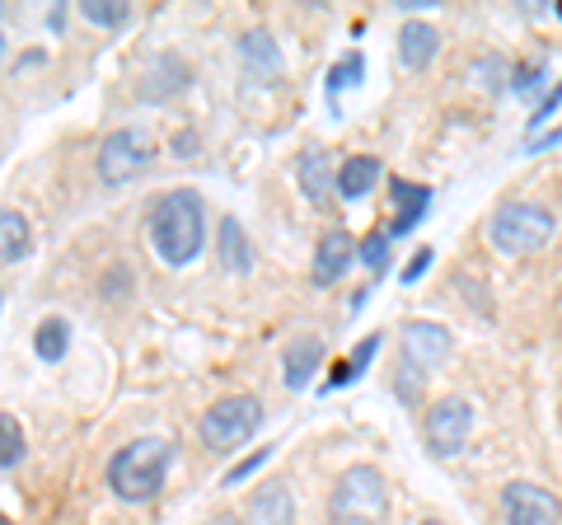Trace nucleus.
<instances>
[{
    "mask_svg": "<svg viewBox=\"0 0 562 525\" xmlns=\"http://www.w3.org/2000/svg\"><path fill=\"white\" fill-rule=\"evenodd\" d=\"M150 244L169 268H188L198 262L202 244H206V202L202 192L192 188H173V192H160L150 206Z\"/></svg>",
    "mask_w": 562,
    "mask_h": 525,
    "instance_id": "1",
    "label": "nucleus"
},
{
    "mask_svg": "<svg viewBox=\"0 0 562 525\" xmlns=\"http://www.w3.org/2000/svg\"><path fill=\"white\" fill-rule=\"evenodd\" d=\"M169 465H173V446L165 436H136L109 460V488L122 502H150L165 488Z\"/></svg>",
    "mask_w": 562,
    "mask_h": 525,
    "instance_id": "2",
    "label": "nucleus"
},
{
    "mask_svg": "<svg viewBox=\"0 0 562 525\" xmlns=\"http://www.w3.org/2000/svg\"><path fill=\"white\" fill-rule=\"evenodd\" d=\"M384 516H390V479L375 465H351L333 483L328 525H384Z\"/></svg>",
    "mask_w": 562,
    "mask_h": 525,
    "instance_id": "3",
    "label": "nucleus"
},
{
    "mask_svg": "<svg viewBox=\"0 0 562 525\" xmlns=\"http://www.w3.org/2000/svg\"><path fill=\"white\" fill-rule=\"evenodd\" d=\"M553 231H558V221H553L549 206H539V202H502L487 221L492 249L506 254V258L539 254L543 244L553 239Z\"/></svg>",
    "mask_w": 562,
    "mask_h": 525,
    "instance_id": "4",
    "label": "nucleus"
},
{
    "mask_svg": "<svg viewBox=\"0 0 562 525\" xmlns=\"http://www.w3.org/2000/svg\"><path fill=\"white\" fill-rule=\"evenodd\" d=\"M262 427V404L258 394H221L216 404H206L202 413V446L206 450H235Z\"/></svg>",
    "mask_w": 562,
    "mask_h": 525,
    "instance_id": "5",
    "label": "nucleus"
},
{
    "mask_svg": "<svg viewBox=\"0 0 562 525\" xmlns=\"http://www.w3.org/2000/svg\"><path fill=\"white\" fill-rule=\"evenodd\" d=\"M150 160H155L150 136L136 132V127H117V132H109L99 142L94 169H99V183L103 188H127V183H136L140 174L150 169Z\"/></svg>",
    "mask_w": 562,
    "mask_h": 525,
    "instance_id": "6",
    "label": "nucleus"
},
{
    "mask_svg": "<svg viewBox=\"0 0 562 525\" xmlns=\"http://www.w3.org/2000/svg\"><path fill=\"white\" fill-rule=\"evenodd\" d=\"M473 432V404L464 394H446L427 409V423H422V436H427V450L436 460H454L469 446Z\"/></svg>",
    "mask_w": 562,
    "mask_h": 525,
    "instance_id": "7",
    "label": "nucleus"
},
{
    "mask_svg": "<svg viewBox=\"0 0 562 525\" xmlns=\"http://www.w3.org/2000/svg\"><path fill=\"white\" fill-rule=\"evenodd\" d=\"M398 353H403V366L417 376H431L441 371L454 353V338L446 324H431V320H408L398 328Z\"/></svg>",
    "mask_w": 562,
    "mask_h": 525,
    "instance_id": "8",
    "label": "nucleus"
},
{
    "mask_svg": "<svg viewBox=\"0 0 562 525\" xmlns=\"http://www.w3.org/2000/svg\"><path fill=\"white\" fill-rule=\"evenodd\" d=\"M502 512H506V525H558L562 502L549 493V488L516 479V483L502 488Z\"/></svg>",
    "mask_w": 562,
    "mask_h": 525,
    "instance_id": "9",
    "label": "nucleus"
},
{
    "mask_svg": "<svg viewBox=\"0 0 562 525\" xmlns=\"http://www.w3.org/2000/svg\"><path fill=\"white\" fill-rule=\"evenodd\" d=\"M357 262V239H351V231H342V225H333V231L319 235V249H314V287H333L342 282V272Z\"/></svg>",
    "mask_w": 562,
    "mask_h": 525,
    "instance_id": "10",
    "label": "nucleus"
},
{
    "mask_svg": "<svg viewBox=\"0 0 562 525\" xmlns=\"http://www.w3.org/2000/svg\"><path fill=\"white\" fill-rule=\"evenodd\" d=\"M188 85H192V66L179 57V52H160V57L150 62V71H146L140 99H146V103H165L173 94H183Z\"/></svg>",
    "mask_w": 562,
    "mask_h": 525,
    "instance_id": "11",
    "label": "nucleus"
},
{
    "mask_svg": "<svg viewBox=\"0 0 562 525\" xmlns=\"http://www.w3.org/2000/svg\"><path fill=\"white\" fill-rule=\"evenodd\" d=\"M390 198H394V221H390V244L394 239H403V235H413L417 225H422V216L431 212V188H422V183H408V179H394V188H390Z\"/></svg>",
    "mask_w": 562,
    "mask_h": 525,
    "instance_id": "12",
    "label": "nucleus"
},
{
    "mask_svg": "<svg viewBox=\"0 0 562 525\" xmlns=\"http://www.w3.org/2000/svg\"><path fill=\"white\" fill-rule=\"evenodd\" d=\"M333 179H338V169H333V155L310 146L295 155V183H301V192L310 202H328L333 198Z\"/></svg>",
    "mask_w": 562,
    "mask_h": 525,
    "instance_id": "13",
    "label": "nucleus"
},
{
    "mask_svg": "<svg viewBox=\"0 0 562 525\" xmlns=\"http://www.w3.org/2000/svg\"><path fill=\"white\" fill-rule=\"evenodd\" d=\"M239 62L249 66V71L258 80H277L281 71H286V62H281V43L272 38L268 29H249L239 38Z\"/></svg>",
    "mask_w": 562,
    "mask_h": 525,
    "instance_id": "14",
    "label": "nucleus"
},
{
    "mask_svg": "<svg viewBox=\"0 0 562 525\" xmlns=\"http://www.w3.org/2000/svg\"><path fill=\"white\" fill-rule=\"evenodd\" d=\"M319 361H324L319 338H295L281 347V380H286V390H305L314 371H319Z\"/></svg>",
    "mask_w": 562,
    "mask_h": 525,
    "instance_id": "15",
    "label": "nucleus"
},
{
    "mask_svg": "<svg viewBox=\"0 0 562 525\" xmlns=\"http://www.w3.org/2000/svg\"><path fill=\"white\" fill-rule=\"evenodd\" d=\"M244 525H295V498L286 483H262L249 498V521Z\"/></svg>",
    "mask_w": 562,
    "mask_h": 525,
    "instance_id": "16",
    "label": "nucleus"
},
{
    "mask_svg": "<svg viewBox=\"0 0 562 525\" xmlns=\"http://www.w3.org/2000/svg\"><path fill=\"white\" fill-rule=\"evenodd\" d=\"M380 160L375 155H351L347 165H338V179H333V192H338L342 202H361V198H371L375 183H380Z\"/></svg>",
    "mask_w": 562,
    "mask_h": 525,
    "instance_id": "17",
    "label": "nucleus"
},
{
    "mask_svg": "<svg viewBox=\"0 0 562 525\" xmlns=\"http://www.w3.org/2000/svg\"><path fill=\"white\" fill-rule=\"evenodd\" d=\"M436 47H441V33H436L427 20H408L398 29V62L408 66V71H422V66H431Z\"/></svg>",
    "mask_w": 562,
    "mask_h": 525,
    "instance_id": "18",
    "label": "nucleus"
},
{
    "mask_svg": "<svg viewBox=\"0 0 562 525\" xmlns=\"http://www.w3.org/2000/svg\"><path fill=\"white\" fill-rule=\"evenodd\" d=\"M216 258H221V268L235 272V277H244L254 268V244H249V235H244V225L235 216H225L216 225Z\"/></svg>",
    "mask_w": 562,
    "mask_h": 525,
    "instance_id": "19",
    "label": "nucleus"
},
{
    "mask_svg": "<svg viewBox=\"0 0 562 525\" xmlns=\"http://www.w3.org/2000/svg\"><path fill=\"white\" fill-rule=\"evenodd\" d=\"M33 254V231L20 206H0V262H24Z\"/></svg>",
    "mask_w": 562,
    "mask_h": 525,
    "instance_id": "20",
    "label": "nucleus"
},
{
    "mask_svg": "<svg viewBox=\"0 0 562 525\" xmlns=\"http://www.w3.org/2000/svg\"><path fill=\"white\" fill-rule=\"evenodd\" d=\"M33 353H38V361H61L70 353V320L66 314H47V320L33 328Z\"/></svg>",
    "mask_w": 562,
    "mask_h": 525,
    "instance_id": "21",
    "label": "nucleus"
},
{
    "mask_svg": "<svg viewBox=\"0 0 562 525\" xmlns=\"http://www.w3.org/2000/svg\"><path fill=\"white\" fill-rule=\"evenodd\" d=\"M380 334H371V338H361V347H357V353H351L342 366H338V371H333L328 376V390H342V384H351V380H361L366 371H371V361H375V353H380Z\"/></svg>",
    "mask_w": 562,
    "mask_h": 525,
    "instance_id": "22",
    "label": "nucleus"
},
{
    "mask_svg": "<svg viewBox=\"0 0 562 525\" xmlns=\"http://www.w3.org/2000/svg\"><path fill=\"white\" fill-rule=\"evenodd\" d=\"M24 455H29V436H24V427H20V417L0 413V469L24 465Z\"/></svg>",
    "mask_w": 562,
    "mask_h": 525,
    "instance_id": "23",
    "label": "nucleus"
},
{
    "mask_svg": "<svg viewBox=\"0 0 562 525\" xmlns=\"http://www.w3.org/2000/svg\"><path fill=\"white\" fill-rule=\"evenodd\" d=\"M80 20H90L94 29H122V24H132V5L127 0H85Z\"/></svg>",
    "mask_w": 562,
    "mask_h": 525,
    "instance_id": "24",
    "label": "nucleus"
},
{
    "mask_svg": "<svg viewBox=\"0 0 562 525\" xmlns=\"http://www.w3.org/2000/svg\"><path fill=\"white\" fill-rule=\"evenodd\" d=\"M361 76H366V57L361 52H342V57L333 62V71H328V99L338 103V94L351 90V85H361Z\"/></svg>",
    "mask_w": 562,
    "mask_h": 525,
    "instance_id": "25",
    "label": "nucleus"
},
{
    "mask_svg": "<svg viewBox=\"0 0 562 525\" xmlns=\"http://www.w3.org/2000/svg\"><path fill=\"white\" fill-rule=\"evenodd\" d=\"M357 258H361V268L384 272V268H390V235H384V231H371V235L357 244Z\"/></svg>",
    "mask_w": 562,
    "mask_h": 525,
    "instance_id": "26",
    "label": "nucleus"
},
{
    "mask_svg": "<svg viewBox=\"0 0 562 525\" xmlns=\"http://www.w3.org/2000/svg\"><path fill=\"white\" fill-rule=\"evenodd\" d=\"M272 460V446H262V450H254L249 455V460H239V465H231V469H225V488H235V483H244V479H249L254 474V469H262V465H268Z\"/></svg>",
    "mask_w": 562,
    "mask_h": 525,
    "instance_id": "27",
    "label": "nucleus"
},
{
    "mask_svg": "<svg viewBox=\"0 0 562 525\" xmlns=\"http://www.w3.org/2000/svg\"><path fill=\"white\" fill-rule=\"evenodd\" d=\"M539 80H543V66L539 62H525V66H516V71H512V90L516 94H535Z\"/></svg>",
    "mask_w": 562,
    "mask_h": 525,
    "instance_id": "28",
    "label": "nucleus"
},
{
    "mask_svg": "<svg viewBox=\"0 0 562 525\" xmlns=\"http://www.w3.org/2000/svg\"><path fill=\"white\" fill-rule=\"evenodd\" d=\"M431 258H436L431 249H417V254L408 258V268H403V282H408V287L422 282V277H427V268H431Z\"/></svg>",
    "mask_w": 562,
    "mask_h": 525,
    "instance_id": "29",
    "label": "nucleus"
},
{
    "mask_svg": "<svg viewBox=\"0 0 562 525\" xmlns=\"http://www.w3.org/2000/svg\"><path fill=\"white\" fill-rule=\"evenodd\" d=\"M558 103H562V80L553 85V94H549V99H543V103H539V109H535V118H530V127H543V122H549V118L558 113Z\"/></svg>",
    "mask_w": 562,
    "mask_h": 525,
    "instance_id": "30",
    "label": "nucleus"
},
{
    "mask_svg": "<svg viewBox=\"0 0 562 525\" xmlns=\"http://www.w3.org/2000/svg\"><path fill=\"white\" fill-rule=\"evenodd\" d=\"M206 525H244V516H235V512H221V516H211Z\"/></svg>",
    "mask_w": 562,
    "mask_h": 525,
    "instance_id": "31",
    "label": "nucleus"
},
{
    "mask_svg": "<svg viewBox=\"0 0 562 525\" xmlns=\"http://www.w3.org/2000/svg\"><path fill=\"white\" fill-rule=\"evenodd\" d=\"M0 525H10V516H5V512H0Z\"/></svg>",
    "mask_w": 562,
    "mask_h": 525,
    "instance_id": "32",
    "label": "nucleus"
},
{
    "mask_svg": "<svg viewBox=\"0 0 562 525\" xmlns=\"http://www.w3.org/2000/svg\"><path fill=\"white\" fill-rule=\"evenodd\" d=\"M0 57H5V38H0Z\"/></svg>",
    "mask_w": 562,
    "mask_h": 525,
    "instance_id": "33",
    "label": "nucleus"
},
{
    "mask_svg": "<svg viewBox=\"0 0 562 525\" xmlns=\"http://www.w3.org/2000/svg\"><path fill=\"white\" fill-rule=\"evenodd\" d=\"M0 310H5V291H0Z\"/></svg>",
    "mask_w": 562,
    "mask_h": 525,
    "instance_id": "34",
    "label": "nucleus"
},
{
    "mask_svg": "<svg viewBox=\"0 0 562 525\" xmlns=\"http://www.w3.org/2000/svg\"><path fill=\"white\" fill-rule=\"evenodd\" d=\"M422 525H441V521H422Z\"/></svg>",
    "mask_w": 562,
    "mask_h": 525,
    "instance_id": "35",
    "label": "nucleus"
}]
</instances>
